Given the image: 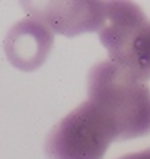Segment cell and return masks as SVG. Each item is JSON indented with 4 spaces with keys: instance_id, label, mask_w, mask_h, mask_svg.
<instances>
[{
    "instance_id": "cell-1",
    "label": "cell",
    "mask_w": 150,
    "mask_h": 159,
    "mask_svg": "<svg viewBox=\"0 0 150 159\" xmlns=\"http://www.w3.org/2000/svg\"><path fill=\"white\" fill-rule=\"evenodd\" d=\"M88 100L117 126L120 140L150 133V88L110 59L88 72Z\"/></svg>"
},
{
    "instance_id": "cell-4",
    "label": "cell",
    "mask_w": 150,
    "mask_h": 159,
    "mask_svg": "<svg viewBox=\"0 0 150 159\" xmlns=\"http://www.w3.org/2000/svg\"><path fill=\"white\" fill-rule=\"evenodd\" d=\"M23 7L51 30L67 36L100 30L105 17V2L23 3Z\"/></svg>"
},
{
    "instance_id": "cell-6",
    "label": "cell",
    "mask_w": 150,
    "mask_h": 159,
    "mask_svg": "<svg viewBox=\"0 0 150 159\" xmlns=\"http://www.w3.org/2000/svg\"><path fill=\"white\" fill-rule=\"evenodd\" d=\"M118 159H150V148L149 149H144V151L124 155V156H121V158H118Z\"/></svg>"
},
{
    "instance_id": "cell-5",
    "label": "cell",
    "mask_w": 150,
    "mask_h": 159,
    "mask_svg": "<svg viewBox=\"0 0 150 159\" xmlns=\"http://www.w3.org/2000/svg\"><path fill=\"white\" fill-rule=\"evenodd\" d=\"M54 43L52 30L35 17L25 19L13 26L6 38L9 61L22 71L41 67Z\"/></svg>"
},
{
    "instance_id": "cell-2",
    "label": "cell",
    "mask_w": 150,
    "mask_h": 159,
    "mask_svg": "<svg viewBox=\"0 0 150 159\" xmlns=\"http://www.w3.org/2000/svg\"><path fill=\"white\" fill-rule=\"evenodd\" d=\"M110 61L140 81L150 78V20L131 2H105L98 30Z\"/></svg>"
},
{
    "instance_id": "cell-3",
    "label": "cell",
    "mask_w": 150,
    "mask_h": 159,
    "mask_svg": "<svg viewBox=\"0 0 150 159\" xmlns=\"http://www.w3.org/2000/svg\"><path fill=\"white\" fill-rule=\"evenodd\" d=\"M114 140H120L116 123L87 100L49 132L45 153L48 159H103Z\"/></svg>"
}]
</instances>
